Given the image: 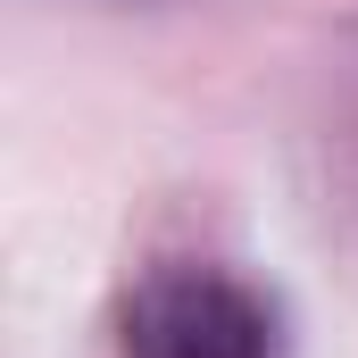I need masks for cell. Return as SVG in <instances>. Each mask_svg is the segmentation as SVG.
<instances>
[{"label":"cell","mask_w":358,"mask_h":358,"mask_svg":"<svg viewBox=\"0 0 358 358\" xmlns=\"http://www.w3.org/2000/svg\"><path fill=\"white\" fill-rule=\"evenodd\" d=\"M125 358H283V308L250 275L176 259L134 283Z\"/></svg>","instance_id":"6da1fadb"}]
</instances>
